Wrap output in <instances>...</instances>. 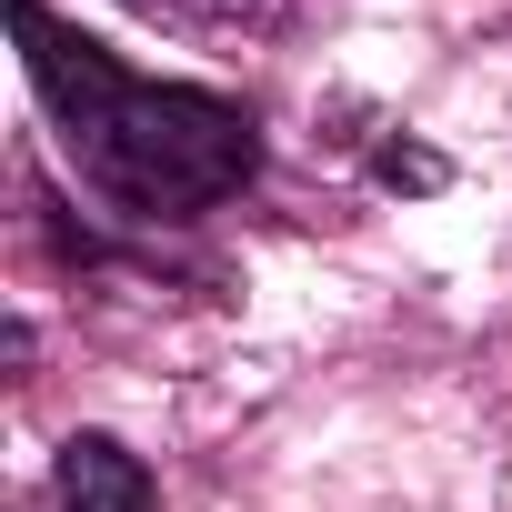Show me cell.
<instances>
[{
	"instance_id": "obj_1",
	"label": "cell",
	"mask_w": 512,
	"mask_h": 512,
	"mask_svg": "<svg viewBox=\"0 0 512 512\" xmlns=\"http://www.w3.org/2000/svg\"><path fill=\"white\" fill-rule=\"evenodd\" d=\"M21 21V61L41 111L61 121V151L81 161V181L111 211L141 221H191L211 201H231L251 171H262V131H251L241 101L191 91V81H141L121 71L91 31H71L51 0H11Z\"/></svg>"
},
{
	"instance_id": "obj_2",
	"label": "cell",
	"mask_w": 512,
	"mask_h": 512,
	"mask_svg": "<svg viewBox=\"0 0 512 512\" xmlns=\"http://www.w3.org/2000/svg\"><path fill=\"white\" fill-rule=\"evenodd\" d=\"M61 512H151V472L111 432H71L61 442Z\"/></svg>"
},
{
	"instance_id": "obj_3",
	"label": "cell",
	"mask_w": 512,
	"mask_h": 512,
	"mask_svg": "<svg viewBox=\"0 0 512 512\" xmlns=\"http://www.w3.org/2000/svg\"><path fill=\"white\" fill-rule=\"evenodd\" d=\"M372 171H382L392 191H442V161H432V151H412V141H392V151H382Z\"/></svg>"
}]
</instances>
